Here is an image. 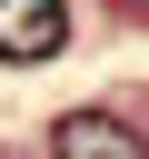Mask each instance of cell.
Instances as JSON below:
<instances>
[{
	"instance_id": "obj_1",
	"label": "cell",
	"mask_w": 149,
	"mask_h": 159,
	"mask_svg": "<svg viewBox=\"0 0 149 159\" xmlns=\"http://www.w3.org/2000/svg\"><path fill=\"white\" fill-rule=\"evenodd\" d=\"M60 50H70V10H60V0H0V60L40 70V60H60Z\"/></svg>"
},
{
	"instance_id": "obj_2",
	"label": "cell",
	"mask_w": 149,
	"mask_h": 159,
	"mask_svg": "<svg viewBox=\"0 0 149 159\" xmlns=\"http://www.w3.org/2000/svg\"><path fill=\"white\" fill-rule=\"evenodd\" d=\"M50 159H149V149H139L129 119H109V109H70V119L50 129Z\"/></svg>"
}]
</instances>
